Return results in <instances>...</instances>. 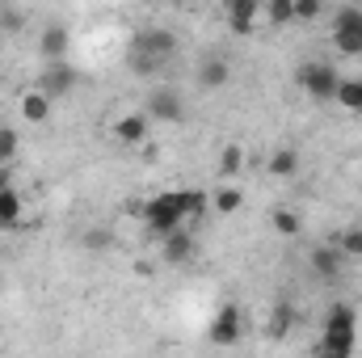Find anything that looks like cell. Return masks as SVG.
Returning a JSON list of instances; mask_svg holds the SVG:
<instances>
[{
	"label": "cell",
	"instance_id": "21",
	"mask_svg": "<svg viewBox=\"0 0 362 358\" xmlns=\"http://www.w3.org/2000/svg\"><path fill=\"white\" fill-rule=\"evenodd\" d=\"M337 101H341L346 110H358V114H362V76L341 81V85H337Z\"/></svg>",
	"mask_w": 362,
	"mask_h": 358
},
{
	"label": "cell",
	"instance_id": "8",
	"mask_svg": "<svg viewBox=\"0 0 362 358\" xmlns=\"http://www.w3.org/2000/svg\"><path fill=\"white\" fill-rule=\"evenodd\" d=\"M223 13H228V30L236 38L253 34L257 25V13H262V0H223Z\"/></svg>",
	"mask_w": 362,
	"mask_h": 358
},
{
	"label": "cell",
	"instance_id": "25",
	"mask_svg": "<svg viewBox=\"0 0 362 358\" xmlns=\"http://www.w3.org/2000/svg\"><path fill=\"white\" fill-rule=\"evenodd\" d=\"M337 249L346 253V262H350V258L362 262V228H346V232H341V241H337Z\"/></svg>",
	"mask_w": 362,
	"mask_h": 358
},
{
	"label": "cell",
	"instance_id": "1",
	"mask_svg": "<svg viewBox=\"0 0 362 358\" xmlns=\"http://www.w3.org/2000/svg\"><path fill=\"white\" fill-rule=\"evenodd\" d=\"M206 211V194L202 190H160L156 198H148L144 207V224L156 236H169L173 228H185L189 219H198Z\"/></svg>",
	"mask_w": 362,
	"mask_h": 358
},
{
	"label": "cell",
	"instance_id": "18",
	"mask_svg": "<svg viewBox=\"0 0 362 358\" xmlns=\"http://www.w3.org/2000/svg\"><path fill=\"white\" fill-rule=\"evenodd\" d=\"M160 64H165V59H156V55H148V51H139V47H131V55H127V68H131L135 76H144V81L156 76Z\"/></svg>",
	"mask_w": 362,
	"mask_h": 358
},
{
	"label": "cell",
	"instance_id": "26",
	"mask_svg": "<svg viewBox=\"0 0 362 358\" xmlns=\"http://www.w3.org/2000/svg\"><path fill=\"white\" fill-rule=\"evenodd\" d=\"M291 325H295V312H291V304H278L270 316V333L274 337H286L291 333Z\"/></svg>",
	"mask_w": 362,
	"mask_h": 358
},
{
	"label": "cell",
	"instance_id": "30",
	"mask_svg": "<svg viewBox=\"0 0 362 358\" xmlns=\"http://www.w3.org/2000/svg\"><path fill=\"white\" fill-rule=\"evenodd\" d=\"M4 185H13V178H8V165H0V190Z\"/></svg>",
	"mask_w": 362,
	"mask_h": 358
},
{
	"label": "cell",
	"instance_id": "9",
	"mask_svg": "<svg viewBox=\"0 0 362 358\" xmlns=\"http://www.w3.org/2000/svg\"><path fill=\"white\" fill-rule=\"evenodd\" d=\"M232 81V64L223 59V55H206L202 64H198V89H223Z\"/></svg>",
	"mask_w": 362,
	"mask_h": 358
},
{
	"label": "cell",
	"instance_id": "17",
	"mask_svg": "<svg viewBox=\"0 0 362 358\" xmlns=\"http://www.w3.org/2000/svg\"><path fill=\"white\" fill-rule=\"evenodd\" d=\"M21 224V194L13 185L0 190V228H17Z\"/></svg>",
	"mask_w": 362,
	"mask_h": 358
},
{
	"label": "cell",
	"instance_id": "13",
	"mask_svg": "<svg viewBox=\"0 0 362 358\" xmlns=\"http://www.w3.org/2000/svg\"><path fill=\"white\" fill-rule=\"evenodd\" d=\"M165 241V262L169 266H185L189 258H194V236L185 232V228H173L169 236H160Z\"/></svg>",
	"mask_w": 362,
	"mask_h": 358
},
{
	"label": "cell",
	"instance_id": "4",
	"mask_svg": "<svg viewBox=\"0 0 362 358\" xmlns=\"http://www.w3.org/2000/svg\"><path fill=\"white\" fill-rule=\"evenodd\" d=\"M76 85H81V72L68 59H47V68L38 76V89L47 93V97H68Z\"/></svg>",
	"mask_w": 362,
	"mask_h": 358
},
{
	"label": "cell",
	"instance_id": "12",
	"mask_svg": "<svg viewBox=\"0 0 362 358\" xmlns=\"http://www.w3.org/2000/svg\"><path fill=\"white\" fill-rule=\"evenodd\" d=\"M346 266V253L337 249V245H316L312 249V274L316 278H337Z\"/></svg>",
	"mask_w": 362,
	"mask_h": 358
},
{
	"label": "cell",
	"instance_id": "14",
	"mask_svg": "<svg viewBox=\"0 0 362 358\" xmlns=\"http://www.w3.org/2000/svg\"><path fill=\"white\" fill-rule=\"evenodd\" d=\"M51 105H55V97H47L38 85L30 93H21V118L25 122H47L51 118Z\"/></svg>",
	"mask_w": 362,
	"mask_h": 358
},
{
	"label": "cell",
	"instance_id": "19",
	"mask_svg": "<svg viewBox=\"0 0 362 358\" xmlns=\"http://www.w3.org/2000/svg\"><path fill=\"white\" fill-rule=\"evenodd\" d=\"M211 202H215V215H236V211L245 207V194H240L236 185H219Z\"/></svg>",
	"mask_w": 362,
	"mask_h": 358
},
{
	"label": "cell",
	"instance_id": "27",
	"mask_svg": "<svg viewBox=\"0 0 362 358\" xmlns=\"http://www.w3.org/2000/svg\"><path fill=\"white\" fill-rule=\"evenodd\" d=\"M240 165H245V148L240 144H228L219 152V173H240Z\"/></svg>",
	"mask_w": 362,
	"mask_h": 358
},
{
	"label": "cell",
	"instance_id": "10",
	"mask_svg": "<svg viewBox=\"0 0 362 358\" xmlns=\"http://www.w3.org/2000/svg\"><path fill=\"white\" fill-rule=\"evenodd\" d=\"M68 47H72V34H68V25H59V21H51V25L42 30V38H38V51H42L47 59H68Z\"/></svg>",
	"mask_w": 362,
	"mask_h": 358
},
{
	"label": "cell",
	"instance_id": "3",
	"mask_svg": "<svg viewBox=\"0 0 362 358\" xmlns=\"http://www.w3.org/2000/svg\"><path fill=\"white\" fill-rule=\"evenodd\" d=\"M333 47L341 55H362V8H341L333 21Z\"/></svg>",
	"mask_w": 362,
	"mask_h": 358
},
{
	"label": "cell",
	"instance_id": "20",
	"mask_svg": "<svg viewBox=\"0 0 362 358\" xmlns=\"http://www.w3.org/2000/svg\"><path fill=\"white\" fill-rule=\"evenodd\" d=\"M325 329H358V312L350 304H333L325 312Z\"/></svg>",
	"mask_w": 362,
	"mask_h": 358
},
{
	"label": "cell",
	"instance_id": "5",
	"mask_svg": "<svg viewBox=\"0 0 362 358\" xmlns=\"http://www.w3.org/2000/svg\"><path fill=\"white\" fill-rule=\"evenodd\" d=\"M148 118L152 122H181L185 118V101L177 89H152L148 93Z\"/></svg>",
	"mask_w": 362,
	"mask_h": 358
},
{
	"label": "cell",
	"instance_id": "22",
	"mask_svg": "<svg viewBox=\"0 0 362 358\" xmlns=\"http://www.w3.org/2000/svg\"><path fill=\"white\" fill-rule=\"evenodd\" d=\"M81 245H85L89 253H105V249H114V232H110V228H89V232L81 236Z\"/></svg>",
	"mask_w": 362,
	"mask_h": 358
},
{
	"label": "cell",
	"instance_id": "31",
	"mask_svg": "<svg viewBox=\"0 0 362 358\" xmlns=\"http://www.w3.org/2000/svg\"><path fill=\"white\" fill-rule=\"evenodd\" d=\"M0 291H4V274H0Z\"/></svg>",
	"mask_w": 362,
	"mask_h": 358
},
{
	"label": "cell",
	"instance_id": "29",
	"mask_svg": "<svg viewBox=\"0 0 362 358\" xmlns=\"http://www.w3.org/2000/svg\"><path fill=\"white\" fill-rule=\"evenodd\" d=\"M320 0H295V21H316L320 17Z\"/></svg>",
	"mask_w": 362,
	"mask_h": 358
},
{
	"label": "cell",
	"instance_id": "2",
	"mask_svg": "<svg viewBox=\"0 0 362 358\" xmlns=\"http://www.w3.org/2000/svg\"><path fill=\"white\" fill-rule=\"evenodd\" d=\"M299 85H303L308 97H316V101H337L341 76H337L333 64H303V68H299Z\"/></svg>",
	"mask_w": 362,
	"mask_h": 358
},
{
	"label": "cell",
	"instance_id": "28",
	"mask_svg": "<svg viewBox=\"0 0 362 358\" xmlns=\"http://www.w3.org/2000/svg\"><path fill=\"white\" fill-rule=\"evenodd\" d=\"M17 148H21V135L13 127H0V165H8L17 156Z\"/></svg>",
	"mask_w": 362,
	"mask_h": 358
},
{
	"label": "cell",
	"instance_id": "11",
	"mask_svg": "<svg viewBox=\"0 0 362 358\" xmlns=\"http://www.w3.org/2000/svg\"><path fill=\"white\" fill-rule=\"evenodd\" d=\"M135 47L148 51V55H156V59H169V55L177 51V34H173V30H144V34L135 38Z\"/></svg>",
	"mask_w": 362,
	"mask_h": 358
},
{
	"label": "cell",
	"instance_id": "15",
	"mask_svg": "<svg viewBox=\"0 0 362 358\" xmlns=\"http://www.w3.org/2000/svg\"><path fill=\"white\" fill-rule=\"evenodd\" d=\"M350 350H354V329H325L320 333V354L346 358Z\"/></svg>",
	"mask_w": 362,
	"mask_h": 358
},
{
	"label": "cell",
	"instance_id": "23",
	"mask_svg": "<svg viewBox=\"0 0 362 358\" xmlns=\"http://www.w3.org/2000/svg\"><path fill=\"white\" fill-rule=\"evenodd\" d=\"M266 17H270V25H291L295 21V0H266Z\"/></svg>",
	"mask_w": 362,
	"mask_h": 358
},
{
	"label": "cell",
	"instance_id": "6",
	"mask_svg": "<svg viewBox=\"0 0 362 358\" xmlns=\"http://www.w3.org/2000/svg\"><path fill=\"white\" fill-rule=\"evenodd\" d=\"M240 325H245L240 308H236V304H223V308L215 312V321H211V342H215V346H236V342H240Z\"/></svg>",
	"mask_w": 362,
	"mask_h": 358
},
{
	"label": "cell",
	"instance_id": "16",
	"mask_svg": "<svg viewBox=\"0 0 362 358\" xmlns=\"http://www.w3.org/2000/svg\"><path fill=\"white\" fill-rule=\"evenodd\" d=\"M266 169H270V178H295L299 173V152L295 148H278L266 161Z\"/></svg>",
	"mask_w": 362,
	"mask_h": 358
},
{
	"label": "cell",
	"instance_id": "7",
	"mask_svg": "<svg viewBox=\"0 0 362 358\" xmlns=\"http://www.w3.org/2000/svg\"><path fill=\"white\" fill-rule=\"evenodd\" d=\"M148 135H152V118H148V110L122 114V118L114 122V139H118V144H127V148H135V144H148Z\"/></svg>",
	"mask_w": 362,
	"mask_h": 358
},
{
	"label": "cell",
	"instance_id": "24",
	"mask_svg": "<svg viewBox=\"0 0 362 358\" xmlns=\"http://www.w3.org/2000/svg\"><path fill=\"white\" fill-rule=\"evenodd\" d=\"M274 232H278V236H299V228H303V219H299V215H295V211H274Z\"/></svg>",
	"mask_w": 362,
	"mask_h": 358
}]
</instances>
